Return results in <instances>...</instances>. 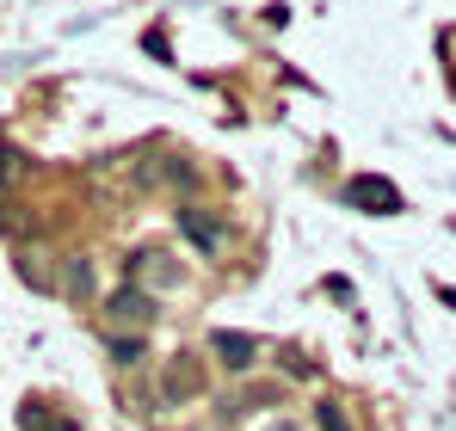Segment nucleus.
I'll return each instance as SVG.
<instances>
[{"label": "nucleus", "instance_id": "3", "mask_svg": "<svg viewBox=\"0 0 456 431\" xmlns=\"http://www.w3.org/2000/svg\"><path fill=\"white\" fill-rule=\"evenodd\" d=\"M130 278H136V289H142V284L179 289V284H185V265H179L167 247H136V253H130Z\"/></svg>", "mask_w": 456, "mask_h": 431}, {"label": "nucleus", "instance_id": "4", "mask_svg": "<svg viewBox=\"0 0 456 431\" xmlns=\"http://www.w3.org/2000/svg\"><path fill=\"white\" fill-rule=\"evenodd\" d=\"M346 204L364 216H395L401 210V191L388 185V179H377V173H358L352 185H346Z\"/></svg>", "mask_w": 456, "mask_h": 431}, {"label": "nucleus", "instance_id": "2", "mask_svg": "<svg viewBox=\"0 0 456 431\" xmlns=\"http://www.w3.org/2000/svg\"><path fill=\"white\" fill-rule=\"evenodd\" d=\"M154 314H160V302H154V289H111L105 296V333H118V327H154Z\"/></svg>", "mask_w": 456, "mask_h": 431}, {"label": "nucleus", "instance_id": "13", "mask_svg": "<svg viewBox=\"0 0 456 431\" xmlns=\"http://www.w3.org/2000/svg\"><path fill=\"white\" fill-rule=\"evenodd\" d=\"M272 401H284V388H247L240 394V407H272Z\"/></svg>", "mask_w": 456, "mask_h": 431}, {"label": "nucleus", "instance_id": "12", "mask_svg": "<svg viewBox=\"0 0 456 431\" xmlns=\"http://www.w3.org/2000/svg\"><path fill=\"white\" fill-rule=\"evenodd\" d=\"M284 370H290V376H314V363H308L303 346H284Z\"/></svg>", "mask_w": 456, "mask_h": 431}, {"label": "nucleus", "instance_id": "8", "mask_svg": "<svg viewBox=\"0 0 456 431\" xmlns=\"http://www.w3.org/2000/svg\"><path fill=\"white\" fill-rule=\"evenodd\" d=\"M62 296H93V259H86V253H69V259H62Z\"/></svg>", "mask_w": 456, "mask_h": 431}, {"label": "nucleus", "instance_id": "6", "mask_svg": "<svg viewBox=\"0 0 456 431\" xmlns=\"http://www.w3.org/2000/svg\"><path fill=\"white\" fill-rule=\"evenodd\" d=\"M136 179H142V185H173V191H191V185H198V167H191L185 154H160V160H142V167H136Z\"/></svg>", "mask_w": 456, "mask_h": 431}, {"label": "nucleus", "instance_id": "7", "mask_svg": "<svg viewBox=\"0 0 456 431\" xmlns=\"http://www.w3.org/2000/svg\"><path fill=\"white\" fill-rule=\"evenodd\" d=\"M179 228H185V240L204 247V253H223V240H228L216 210H204V204H179Z\"/></svg>", "mask_w": 456, "mask_h": 431}, {"label": "nucleus", "instance_id": "11", "mask_svg": "<svg viewBox=\"0 0 456 431\" xmlns=\"http://www.w3.org/2000/svg\"><path fill=\"white\" fill-rule=\"evenodd\" d=\"M314 426H321V431H352L346 401H314Z\"/></svg>", "mask_w": 456, "mask_h": 431}, {"label": "nucleus", "instance_id": "15", "mask_svg": "<svg viewBox=\"0 0 456 431\" xmlns=\"http://www.w3.org/2000/svg\"><path fill=\"white\" fill-rule=\"evenodd\" d=\"M272 431H297V426H290V419H278V426H272Z\"/></svg>", "mask_w": 456, "mask_h": 431}, {"label": "nucleus", "instance_id": "9", "mask_svg": "<svg viewBox=\"0 0 456 431\" xmlns=\"http://www.w3.org/2000/svg\"><path fill=\"white\" fill-rule=\"evenodd\" d=\"M19 426H25V431H80L75 419H62V413L44 419V401H25V407H19Z\"/></svg>", "mask_w": 456, "mask_h": 431}, {"label": "nucleus", "instance_id": "1", "mask_svg": "<svg viewBox=\"0 0 456 431\" xmlns=\"http://www.w3.org/2000/svg\"><path fill=\"white\" fill-rule=\"evenodd\" d=\"M204 358L198 352H173V358L160 363V376H154V401L160 407H185V401H198L204 394Z\"/></svg>", "mask_w": 456, "mask_h": 431}, {"label": "nucleus", "instance_id": "10", "mask_svg": "<svg viewBox=\"0 0 456 431\" xmlns=\"http://www.w3.org/2000/svg\"><path fill=\"white\" fill-rule=\"evenodd\" d=\"M105 352H111L118 363H142L149 346H142V333H105Z\"/></svg>", "mask_w": 456, "mask_h": 431}, {"label": "nucleus", "instance_id": "5", "mask_svg": "<svg viewBox=\"0 0 456 431\" xmlns=\"http://www.w3.org/2000/svg\"><path fill=\"white\" fill-rule=\"evenodd\" d=\"M210 352H216V363H223V370L247 376V370L259 363V339H253V333H234V327H223V333H210Z\"/></svg>", "mask_w": 456, "mask_h": 431}, {"label": "nucleus", "instance_id": "14", "mask_svg": "<svg viewBox=\"0 0 456 431\" xmlns=\"http://www.w3.org/2000/svg\"><path fill=\"white\" fill-rule=\"evenodd\" d=\"M19 173V154H0V179H12Z\"/></svg>", "mask_w": 456, "mask_h": 431}]
</instances>
